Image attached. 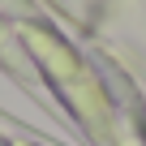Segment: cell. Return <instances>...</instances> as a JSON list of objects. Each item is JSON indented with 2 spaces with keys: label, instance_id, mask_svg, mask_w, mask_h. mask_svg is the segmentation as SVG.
<instances>
[{
  "label": "cell",
  "instance_id": "cell-1",
  "mask_svg": "<svg viewBox=\"0 0 146 146\" xmlns=\"http://www.w3.org/2000/svg\"><path fill=\"white\" fill-rule=\"evenodd\" d=\"M13 35H17L26 60L35 64V73L56 90V99L78 120L86 142L120 146L125 142V99L108 73H99L82 47H73L43 17H13Z\"/></svg>",
  "mask_w": 146,
  "mask_h": 146
},
{
  "label": "cell",
  "instance_id": "cell-2",
  "mask_svg": "<svg viewBox=\"0 0 146 146\" xmlns=\"http://www.w3.org/2000/svg\"><path fill=\"white\" fill-rule=\"evenodd\" d=\"M0 69L5 73H13V78H22L26 86H35V64L26 60V52H22V43H17V35H13V17L0 9Z\"/></svg>",
  "mask_w": 146,
  "mask_h": 146
},
{
  "label": "cell",
  "instance_id": "cell-3",
  "mask_svg": "<svg viewBox=\"0 0 146 146\" xmlns=\"http://www.w3.org/2000/svg\"><path fill=\"white\" fill-rule=\"evenodd\" d=\"M5 146H43V142H35V137H26L17 129H5Z\"/></svg>",
  "mask_w": 146,
  "mask_h": 146
},
{
  "label": "cell",
  "instance_id": "cell-4",
  "mask_svg": "<svg viewBox=\"0 0 146 146\" xmlns=\"http://www.w3.org/2000/svg\"><path fill=\"white\" fill-rule=\"evenodd\" d=\"M0 146H5V142H0Z\"/></svg>",
  "mask_w": 146,
  "mask_h": 146
}]
</instances>
